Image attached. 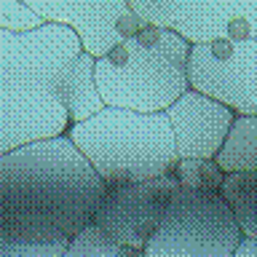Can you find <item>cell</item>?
Here are the masks:
<instances>
[{
  "label": "cell",
  "mask_w": 257,
  "mask_h": 257,
  "mask_svg": "<svg viewBox=\"0 0 257 257\" xmlns=\"http://www.w3.org/2000/svg\"><path fill=\"white\" fill-rule=\"evenodd\" d=\"M70 238H38L27 233L0 228V257H59L67 249Z\"/></svg>",
  "instance_id": "14"
},
{
  "label": "cell",
  "mask_w": 257,
  "mask_h": 257,
  "mask_svg": "<svg viewBox=\"0 0 257 257\" xmlns=\"http://www.w3.org/2000/svg\"><path fill=\"white\" fill-rule=\"evenodd\" d=\"M188 43L174 32L142 24L132 38L94 59V86L104 107L164 112L188 91Z\"/></svg>",
  "instance_id": "4"
},
{
  "label": "cell",
  "mask_w": 257,
  "mask_h": 257,
  "mask_svg": "<svg viewBox=\"0 0 257 257\" xmlns=\"http://www.w3.org/2000/svg\"><path fill=\"white\" fill-rule=\"evenodd\" d=\"M185 80L190 91L225 104L233 115H257V38L190 46Z\"/></svg>",
  "instance_id": "7"
},
{
  "label": "cell",
  "mask_w": 257,
  "mask_h": 257,
  "mask_svg": "<svg viewBox=\"0 0 257 257\" xmlns=\"http://www.w3.org/2000/svg\"><path fill=\"white\" fill-rule=\"evenodd\" d=\"M46 24L67 27L80 51L102 59L112 46L132 38L142 22L128 0H24Z\"/></svg>",
  "instance_id": "9"
},
{
  "label": "cell",
  "mask_w": 257,
  "mask_h": 257,
  "mask_svg": "<svg viewBox=\"0 0 257 257\" xmlns=\"http://www.w3.org/2000/svg\"><path fill=\"white\" fill-rule=\"evenodd\" d=\"M59 257H142V252L110 241L102 230H96L94 225L88 222L83 230L70 238L67 249H64Z\"/></svg>",
  "instance_id": "15"
},
{
  "label": "cell",
  "mask_w": 257,
  "mask_h": 257,
  "mask_svg": "<svg viewBox=\"0 0 257 257\" xmlns=\"http://www.w3.org/2000/svg\"><path fill=\"white\" fill-rule=\"evenodd\" d=\"M43 19L32 11L27 3L19 0H0V30L11 32V35H27L43 27Z\"/></svg>",
  "instance_id": "17"
},
{
  "label": "cell",
  "mask_w": 257,
  "mask_h": 257,
  "mask_svg": "<svg viewBox=\"0 0 257 257\" xmlns=\"http://www.w3.org/2000/svg\"><path fill=\"white\" fill-rule=\"evenodd\" d=\"M78 54V38L59 24L27 35L0 30V156L67 132L54 80Z\"/></svg>",
  "instance_id": "2"
},
{
  "label": "cell",
  "mask_w": 257,
  "mask_h": 257,
  "mask_svg": "<svg viewBox=\"0 0 257 257\" xmlns=\"http://www.w3.org/2000/svg\"><path fill=\"white\" fill-rule=\"evenodd\" d=\"M142 24L169 30L188 46L257 38V0H128Z\"/></svg>",
  "instance_id": "6"
},
{
  "label": "cell",
  "mask_w": 257,
  "mask_h": 257,
  "mask_svg": "<svg viewBox=\"0 0 257 257\" xmlns=\"http://www.w3.org/2000/svg\"><path fill=\"white\" fill-rule=\"evenodd\" d=\"M174 193L177 182L172 174L137 185H123V188H112L104 193L102 204L96 206L91 225L115 244L142 252L148 238L156 233L158 222L164 220Z\"/></svg>",
  "instance_id": "8"
},
{
  "label": "cell",
  "mask_w": 257,
  "mask_h": 257,
  "mask_svg": "<svg viewBox=\"0 0 257 257\" xmlns=\"http://www.w3.org/2000/svg\"><path fill=\"white\" fill-rule=\"evenodd\" d=\"M174 137L177 158H201L214 161L217 150L233 123V112L225 104L201 96L196 91H185L164 110Z\"/></svg>",
  "instance_id": "10"
},
{
  "label": "cell",
  "mask_w": 257,
  "mask_h": 257,
  "mask_svg": "<svg viewBox=\"0 0 257 257\" xmlns=\"http://www.w3.org/2000/svg\"><path fill=\"white\" fill-rule=\"evenodd\" d=\"M217 196L230 209L241 236L257 238V172L225 174Z\"/></svg>",
  "instance_id": "13"
},
{
  "label": "cell",
  "mask_w": 257,
  "mask_h": 257,
  "mask_svg": "<svg viewBox=\"0 0 257 257\" xmlns=\"http://www.w3.org/2000/svg\"><path fill=\"white\" fill-rule=\"evenodd\" d=\"M64 134L107 190L166 177L180 161L164 112L102 107Z\"/></svg>",
  "instance_id": "3"
},
{
  "label": "cell",
  "mask_w": 257,
  "mask_h": 257,
  "mask_svg": "<svg viewBox=\"0 0 257 257\" xmlns=\"http://www.w3.org/2000/svg\"><path fill=\"white\" fill-rule=\"evenodd\" d=\"M54 91L64 110L67 126L88 120L104 107L94 86V59L83 51L62 67V72L54 80Z\"/></svg>",
  "instance_id": "11"
},
{
  "label": "cell",
  "mask_w": 257,
  "mask_h": 257,
  "mask_svg": "<svg viewBox=\"0 0 257 257\" xmlns=\"http://www.w3.org/2000/svg\"><path fill=\"white\" fill-rule=\"evenodd\" d=\"M238 238V225L217 193L177 188L142 257H230Z\"/></svg>",
  "instance_id": "5"
},
{
  "label": "cell",
  "mask_w": 257,
  "mask_h": 257,
  "mask_svg": "<svg viewBox=\"0 0 257 257\" xmlns=\"http://www.w3.org/2000/svg\"><path fill=\"white\" fill-rule=\"evenodd\" d=\"M230 257H257V238H249V236H241L236 249H233Z\"/></svg>",
  "instance_id": "18"
},
{
  "label": "cell",
  "mask_w": 257,
  "mask_h": 257,
  "mask_svg": "<svg viewBox=\"0 0 257 257\" xmlns=\"http://www.w3.org/2000/svg\"><path fill=\"white\" fill-rule=\"evenodd\" d=\"M107 188L67 134L0 156V228L72 238L91 222Z\"/></svg>",
  "instance_id": "1"
},
{
  "label": "cell",
  "mask_w": 257,
  "mask_h": 257,
  "mask_svg": "<svg viewBox=\"0 0 257 257\" xmlns=\"http://www.w3.org/2000/svg\"><path fill=\"white\" fill-rule=\"evenodd\" d=\"M222 174L257 172V115H236L214 156Z\"/></svg>",
  "instance_id": "12"
},
{
  "label": "cell",
  "mask_w": 257,
  "mask_h": 257,
  "mask_svg": "<svg viewBox=\"0 0 257 257\" xmlns=\"http://www.w3.org/2000/svg\"><path fill=\"white\" fill-rule=\"evenodd\" d=\"M172 177L177 188L182 190H196V193H217L222 185V172L217 169L214 161H201V158H180L172 169Z\"/></svg>",
  "instance_id": "16"
}]
</instances>
